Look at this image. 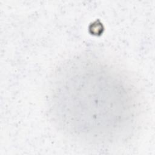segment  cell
<instances>
[{
	"mask_svg": "<svg viewBox=\"0 0 155 155\" xmlns=\"http://www.w3.org/2000/svg\"><path fill=\"white\" fill-rule=\"evenodd\" d=\"M102 67H75L59 82L56 111L70 131L98 139L118 136L131 122L132 98L128 88Z\"/></svg>",
	"mask_w": 155,
	"mask_h": 155,
	"instance_id": "6da1fadb",
	"label": "cell"
}]
</instances>
